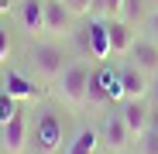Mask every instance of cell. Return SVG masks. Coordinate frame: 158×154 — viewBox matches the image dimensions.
<instances>
[{
    "mask_svg": "<svg viewBox=\"0 0 158 154\" xmlns=\"http://www.w3.org/2000/svg\"><path fill=\"white\" fill-rule=\"evenodd\" d=\"M62 154H100V130L89 123L76 127L69 134V144L62 147Z\"/></svg>",
    "mask_w": 158,
    "mask_h": 154,
    "instance_id": "obj_12",
    "label": "cell"
},
{
    "mask_svg": "<svg viewBox=\"0 0 158 154\" xmlns=\"http://www.w3.org/2000/svg\"><path fill=\"white\" fill-rule=\"evenodd\" d=\"M151 123H155V127H158V110H155V113H151Z\"/></svg>",
    "mask_w": 158,
    "mask_h": 154,
    "instance_id": "obj_25",
    "label": "cell"
},
{
    "mask_svg": "<svg viewBox=\"0 0 158 154\" xmlns=\"http://www.w3.org/2000/svg\"><path fill=\"white\" fill-rule=\"evenodd\" d=\"M89 58L96 62H110V38H107V21L103 17H93L89 21Z\"/></svg>",
    "mask_w": 158,
    "mask_h": 154,
    "instance_id": "obj_13",
    "label": "cell"
},
{
    "mask_svg": "<svg viewBox=\"0 0 158 154\" xmlns=\"http://www.w3.org/2000/svg\"><path fill=\"white\" fill-rule=\"evenodd\" d=\"M148 17H151V10H148L144 0H124V7H120V21H124V24H131V28L138 31Z\"/></svg>",
    "mask_w": 158,
    "mask_h": 154,
    "instance_id": "obj_15",
    "label": "cell"
},
{
    "mask_svg": "<svg viewBox=\"0 0 158 154\" xmlns=\"http://www.w3.org/2000/svg\"><path fill=\"white\" fill-rule=\"evenodd\" d=\"M69 144V130H65V116L55 106H41L31 120V147L38 154H62V147Z\"/></svg>",
    "mask_w": 158,
    "mask_h": 154,
    "instance_id": "obj_1",
    "label": "cell"
},
{
    "mask_svg": "<svg viewBox=\"0 0 158 154\" xmlns=\"http://www.w3.org/2000/svg\"><path fill=\"white\" fill-rule=\"evenodd\" d=\"M10 7H14V0H0V14H7Z\"/></svg>",
    "mask_w": 158,
    "mask_h": 154,
    "instance_id": "obj_23",
    "label": "cell"
},
{
    "mask_svg": "<svg viewBox=\"0 0 158 154\" xmlns=\"http://www.w3.org/2000/svg\"><path fill=\"white\" fill-rule=\"evenodd\" d=\"M89 58H72L62 72V79L55 82V96L65 103L69 110H86V86H89Z\"/></svg>",
    "mask_w": 158,
    "mask_h": 154,
    "instance_id": "obj_3",
    "label": "cell"
},
{
    "mask_svg": "<svg viewBox=\"0 0 158 154\" xmlns=\"http://www.w3.org/2000/svg\"><path fill=\"white\" fill-rule=\"evenodd\" d=\"M0 82H4V93H10L17 103H35V99H38L35 82L28 79V75H21V72H7Z\"/></svg>",
    "mask_w": 158,
    "mask_h": 154,
    "instance_id": "obj_14",
    "label": "cell"
},
{
    "mask_svg": "<svg viewBox=\"0 0 158 154\" xmlns=\"http://www.w3.org/2000/svg\"><path fill=\"white\" fill-rule=\"evenodd\" d=\"M24 106V103H17L10 93H0V127H4V123H10L14 116H17V110Z\"/></svg>",
    "mask_w": 158,
    "mask_h": 154,
    "instance_id": "obj_17",
    "label": "cell"
},
{
    "mask_svg": "<svg viewBox=\"0 0 158 154\" xmlns=\"http://www.w3.org/2000/svg\"><path fill=\"white\" fill-rule=\"evenodd\" d=\"M0 93H4V82H0Z\"/></svg>",
    "mask_w": 158,
    "mask_h": 154,
    "instance_id": "obj_26",
    "label": "cell"
},
{
    "mask_svg": "<svg viewBox=\"0 0 158 154\" xmlns=\"http://www.w3.org/2000/svg\"><path fill=\"white\" fill-rule=\"evenodd\" d=\"M127 62H134L141 72H148L151 79L158 75V41L155 38H138L127 51Z\"/></svg>",
    "mask_w": 158,
    "mask_h": 154,
    "instance_id": "obj_9",
    "label": "cell"
},
{
    "mask_svg": "<svg viewBox=\"0 0 158 154\" xmlns=\"http://www.w3.org/2000/svg\"><path fill=\"white\" fill-rule=\"evenodd\" d=\"M28 62H31V72L38 75V79L45 86H55L62 79V72L69 65L65 58V48L55 41V38H45V41H35L31 51H28Z\"/></svg>",
    "mask_w": 158,
    "mask_h": 154,
    "instance_id": "obj_2",
    "label": "cell"
},
{
    "mask_svg": "<svg viewBox=\"0 0 158 154\" xmlns=\"http://www.w3.org/2000/svg\"><path fill=\"white\" fill-rule=\"evenodd\" d=\"M138 147H141V154H158V127L155 123L144 130V137L138 140Z\"/></svg>",
    "mask_w": 158,
    "mask_h": 154,
    "instance_id": "obj_18",
    "label": "cell"
},
{
    "mask_svg": "<svg viewBox=\"0 0 158 154\" xmlns=\"http://www.w3.org/2000/svg\"><path fill=\"white\" fill-rule=\"evenodd\" d=\"M151 96L158 99V75H155V79H151V93H148V99H151Z\"/></svg>",
    "mask_w": 158,
    "mask_h": 154,
    "instance_id": "obj_22",
    "label": "cell"
},
{
    "mask_svg": "<svg viewBox=\"0 0 158 154\" xmlns=\"http://www.w3.org/2000/svg\"><path fill=\"white\" fill-rule=\"evenodd\" d=\"M117 110H120L131 137H134V144H138V140L144 137V130L151 127V99H148V96H134V99H124Z\"/></svg>",
    "mask_w": 158,
    "mask_h": 154,
    "instance_id": "obj_6",
    "label": "cell"
},
{
    "mask_svg": "<svg viewBox=\"0 0 158 154\" xmlns=\"http://www.w3.org/2000/svg\"><path fill=\"white\" fill-rule=\"evenodd\" d=\"M10 55H14V38H10V31L4 24H0V65H7Z\"/></svg>",
    "mask_w": 158,
    "mask_h": 154,
    "instance_id": "obj_19",
    "label": "cell"
},
{
    "mask_svg": "<svg viewBox=\"0 0 158 154\" xmlns=\"http://www.w3.org/2000/svg\"><path fill=\"white\" fill-rule=\"evenodd\" d=\"M124 154H127V151H124Z\"/></svg>",
    "mask_w": 158,
    "mask_h": 154,
    "instance_id": "obj_27",
    "label": "cell"
},
{
    "mask_svg": "<svg viewBox=\"0 0 158 154\" xmlns=\"http://www.w3.org/2000/svg\"><path fill=\"white\" fill-rule=\"evenodd\" d=\"M28 147H31V116L21 106L10 123L0 127V151L4 154H24Z\"/></svg>",
    "mask_w": 158,
    "mask_h": 154,
    "instance_id": "obj_5",
    "label": "cell"
},
{
    "mask_svg": "<svg viewBox=\"0 0 158 154\" xmlns=\"http://www.w3.org/2000/svg\"><path fill=\"white\" fill-rule=\"evenodd\" d=\"M14 21L28 38H41L45 34V0H17Z\"/></svg>",
    "mask_w": 158,
    "mask_h": 154,
    "instance_id": "obj_7",
    "label": "cell"
},
{
    "mask_svg": "<svg viewBox=\"0 0 158 154\" xmlns=\"http://www.w3.org/2000/svg\"><path fill=\"white\" fill-rule=\"evenodd\" d=\"M72 28V10L62 0H45V34L48 38H62Z\"/></svg>",
    "mask_w": 158,
    "mask_h": 154,
    "instance_id": "obj_10",
    "label": "cell"
},
{
    "mask_svg": "<svg viewBox=\"0 0 158 154\" xmlns=\"http://www.w3.org/2000/svg\"><path fill=\"white\" fill-rule=\"evenodd\" d=\"M117 75H120V96L124 99H134V96H148L151 93V75L141 72L134 62H120L117 65Z\"/></svg>",
    "mask_w": 158,
    "mask_h": 154,
    "instance_id": "obj_8",
    "label": "cell"
},
{
    "mask_svg": "<svg viewBox=\"0 0 158 154\" xmlns=\"http://www.w3.org/2000/svg\"><path fill=\"white\" fill-rule=\"evenodd\" d=\"M107 38H110V55L114 58H127L131 45L138 41V31L117 17V21H107Z\"/></svg>",
    "mask_w": 158,
    "mask_h": 154,
    "instance_id": "obj_11",
    "label": "cell"
},
{
    "mask_svg": "<svg viewBox=\"0 0 158 154\" xmlns=\"http://www.w3.org/2000/svg\"><path fill=\"white\" fill-rule=\"evenodd\" d=\"M62 4L72 10V17H86V14H93V0H62Z\"/></svg>",
    "mask_w": 158,
    "mask_h": 154,
    "instance_id": "obj_20",
    "label": "cell"
},
{
    "mask_svg": "<svg viewBox=\"0 0 158 154\" xmlns=\"http://www.w3.org/2000/svg\"><path fill=\"white\" fill-rule=\"evenodd\" d=\"M148 24H151V31H155V41H158V10L148 17Z\"/></svg>",
    "mask_w": 158,
    "mask_h": 154,
    "instance_id": "obj_21",
    "label": "cell"
},
{
    "mask_svg": "<svg viewBox=\"0 0 158 154\" xmlns=\"http://www.w3.org/2000/svg\"><path fill=\"white\" fill-rule=\"evenodd\" d=\"M144 4H148V10H151V14L158 10V0H144Z\"/></svg>",
    "mask_w": 158,
    "mask_h": 154,
    "instance_id": "obj_24",
    "label": "cell"
},
{
    "mask_svg": "<svg viewBox=\"0 0 158 154\" xmlns=\"http://www.w3.org/2000/svg\"><path fill=\"white\" fill-rule=\"evenodd\" d=\"M96 130H100V144L107 147V151H114V154H124L131 144H134V137H131V130H127V123H124V116H120L117 106L103 110Z\"/></svg>",
    "mask_w": 158,
    "mask_h": 154,
    "instance_id": "obj_4",
    "label": "cell"
},
{
    "mask_svg": "<svg viewBox=\"0 0 158 154\" xmlns=\"http://www.w3.org/2000/svg\"><path fill=\"white\" fill-rule=\"evenodd\" d=\"M120 7H124V0H93V17L117 21L120 17Z\"/></svg>",
    "mask_w": 158,
    "mask_h": 154,
    "instance_id": "obj_16",
    "label": "cell"
}]
</instances>
